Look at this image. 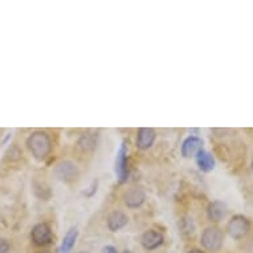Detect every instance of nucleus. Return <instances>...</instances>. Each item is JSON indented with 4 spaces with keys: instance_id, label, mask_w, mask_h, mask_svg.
Here are the masks:
<instances>
[{
    "instance_id": "f257e3e1",
    "label": "nucleus",
    "mask_w": 253,
    "mask_h": 253,
    "mask_svg": "<svg viewBox=\"0 0 253 253\" xmlns=\"http://www.w3.org/2000/svg\"><path fill=\"white\" fill-rule=\"evenodd\" d=\"M27 145H28L29 151L39 161L44 159L52 149L50 137L45 131H35L34 134H31L27 141Z\"/></svg>"
},
{
    "instance_id": "f03ea898",
    "label": "nucleus",
    "mask_w": 253,
    "mask_h": 253,
    "mask_svg": "<svg viewBox=\"0 0 253 253\" xmlns=\"http://www.w3.org/2000/svg\"><path fill=\"white\" fill-rule=\"evenodd\" d=\"M223 240H224V235L216 227H208L202 235V245L204 249H207L210 252H219L221 247H223Z\"/></svg>"
},
{
    "instance_id": "7ed1b4c3",
    "label": "nucleus",
    "mask_w": 253,
    "mask_h": 253,
    "mask_svg": "<svg viewBox=\"0 0 253 253\" xmlns=\"http://www.w3.org/2000/svg\"><path fill=\"white\" fill-rule=\"evenodd\" d=\"M251 231L249 220L243 215H235L227 223V232L233 239H241Z\"/></svg>"
},
{
    "instance_id": "20e7f679",
    "label": "nucleus",
    "mask_w": 253,
    "mask_h": 253,
    "mask_svg": "<svg viewBox=\"0 0 253 253\" xmlns=\"http://www.w3.org/2000/svg\"><path fill=\"white\" fill-rule=\"evenodd\" d=\"M114 170H116L118 182L124 183L127 179L129 172H127V146H126V142H122L120 149L117 151Z\"/></svg>"
},
{
    "instance_id": "39448f33",
    "label": "nucleus",
    "mask_w": 253,
    "mask_h": 253,
    "mask_svg": "<svg viewBox=\"0 0 253 253\" xmlns=\"http://www.w3.org/2000/svg\"><path fill=\"white\" fill-rule=\"evenodd\" d=\"M31 237H32V241H34L36 245H49L53 240V236H52V231H50L49 225L46 223H39L32 228V232H31Z\"/></svg>"
},
{
    "instance_id": "423d86ee",
    "label": "nucleus",
    "mask_w": 253,
    "mask_h": 253,
    "mask_svg": "<svg viewBox=\"0 0 253 253\" xmlns=\"http://www.w3.org/2000/svg\"><path fill=\"white\" fill-rule=\"evenodd\" d=\"M54 174L62 182H73L79 176V169L72 162H61L54 169Z\"/></svg>"
},
{
    "instance_id": "0eeeda50",
    "label": "nucleus",
    "mask_w": 253,
    "mask_h": 253,
    "mask_svg": "<svg viewBox=\"0 0 253 253\" xmlns=\"http://www.w3.org/2000/svg\"><path fill=\"white\" fill-rule=\"evenodd\" d=\"M203 147V141L199 137H188L184 139L182 145V155L184 158L195 157Z\"/></svg>"
},
{
    "instance_id": "6e6552de",
    "label": "nucleus",
    "mask_w": 253,
    "mask_h": 253,
    "mask_svg": "<svg viewBox=\"0 0 253 253\" xmlns=\"http://www.w3.org/2000/svg\"><path fill=\"white\" fill-rule=\"evenodd\" d=\"M146 199V194L142 191L141 188H130L129 191L125 192L124 202L125 204L130 208H137L143 204Z\"/></svg>"
},
{
    "instance_id": "1a4fd4ad",
    "label": "nucleus",
    "mask_w": 253,
    "mask_h": 253,
    "mask_svg": "<svg viewBox=\"0 0 253 253\" xmlns=\"http://www.w3.org/2000/svg\"><path fill=\"white\" fill-rule=\"evenodd\" d=\"M163 235L157 231H147L142 235L141 237V244L143 245V248L147 251H153L157 249L159 245H162L163 243Z\"/></svg>"
},
{
    "instance_id": "9d476101",
    "label": "nucleus",
    "mask_w": 253,
    "mask_h": 253,
    "mask_svg": "<svg viewBox=\"0 0 253 253\" xmlns=\"http://www.w3.org/2000/svg\"><path fill=\"white\" fill-rule=\"evenodd\" d=\"M155 141V131L150 127H141L138 130L137 135V146L139 149L146 150L150 149Z\"/></svg>"
},
{
    "instance_id": "9b49d317",
    "label": "nucleus",
    "mask_w": 253,
    "mask_h": 253,
    "mask_svg": "<svg viewBox=\"0 0 253 253\" xmlns=\"http://www.w3.org/2000/svg\"><path fill=\"white\" fill-rule=\"evenodd\" d=\"M196 163L203 172H210L215 167V158L206 150H200L199 153L196 154Z\"/></svg>"
},
{
    "instance_id": "f8f14e48",
    "label": "nucleus",
    "mask_w": 253,
    "mask_h": 253,
    "mask_svg": "<svg viewBox=\"0 0 253 253\" xmlns=\"http://www.w3.org/2000/svg\"><path fill=\"white\" fill-rule=\"evenodd\" d=\"M127 221H129V219H127V216L125 215L124 212L114 211L108 217V228L112 232H117L118 229L124 228L125 225L127 224Z\"/></svg>"
},
{
    "instance_id": "ddd939ff",
    "label": "nucleus",
    "mask_w": 253,
    "mask_h": 253,
    "mask_svg": "<svg viewBox=\"0 0 253 253\" xmlns=\"http://www.w3.org/2000/svg\"><path fill=\"white\" fill-rule=\"evenodd\" d=\"M227 212H228V208L221 202H213L208 207V216L212 221H220L223 217H225Z\"/></svg>"
},
{
    "instance_id": "4468645a",
    "label": "nucleus",
    "mask_w": 253,
    "mask_h": 253,
    "mask_svg": "<svg viewBox=\"0 0 253 253\" xmlns=\"http://www.w3.org/2000/svg\"><path fill=\"white\" fill-rule=\"evenodd\" d=\"M77 236H79V232H77V229L72 228L69 229L67 232V235L64 236V240H62L61 244V253H69L73 249L76 244V240H77Z\"/></svg>"
},
{
    "instance_id": "2eb2a0df",
    "label": "nucleus",
    "mask_w": 253,
    "mask_h": 253,
    "mask_svg": "<svg viewBox=\"0 0 253 253\" xmlns=\"http://www.w3.org/2000/svg\"><path fill=\"white\" fill-rule=\"evenodd\" d=\"M97 142V137H94V134H84L83 137L80 138L79 146L83 150H91L94 149Z\"/></svg>"
},
{
    "instance_id": "dca6fc26",
    "label": "nucleus",
    "mask_w": 253,
    "mask_h": 253,
    "mask_svg": "<svg viewBox=\"0 0 253 253\" xmlns=\"http://www.w3.org/2000/svg\"><path fill=\"white\" fill-rule=\"evenodd\" d=\"M9 243L5 239H0V253H8Z\"/></svg>"
},
{
    "instance_id": "f3484780",
    "label": "nucleus",
    "mask_w": 253,
    "mask_h": 253,
    "mask_svg": "<svg viewBox=\"0 0 253 253\" xmlns=\"http://www.w3.org/2000/svg\"><path fill=\"white\" fill-rule=\"evenodd\" d=\"M102 253H117V249L114 247H112V245H108V247H105L102 249Z\"/></svg>"
},
{
    "instance_id": "a211bd4d",
    "label": "nucleus",
    "mask_w": 253,
    "mask_h": 253,
    "mask_svg": "<svg viewBox=\"0 0 253 253\" xmlns=\"http://www.w3.org/2000/svg\"><path fill=\"white\" fill-rule=\"evenodd\" d=\"M188 253H204V252H202V251H199V249H192V251H190Z\"/></svg>"
},
{
    "instance_id": "6ab92c4d",
    "label": "nucleus",
    "mask_w": 253,
    "mask_h": 253,
    "mask_svg": "<svg viewBox=\"0 0 253 253\" xmlns=\"http://www.w3.org/2000/svg\"><path fill=\"white\" fill-rule=\"evenodd\" d=\"M122 253H133V252H130V251H124Z\"/></svg>"
},
{
    "instance_id": "aec40b11",
    "label": "nucleus",
    "mask_w": 253,
    "mask_h": 253,
    "mask_svg": "<svg viewBox=\"0 0 253 253\" xmlns=\"http://www.w3.org/2000/svg\"><path fill=\"white\" fill-rule=\"evenodd\" d=\"M38 253H48V252H38Z\"/></svg>"
},
{
    "instance_id": "412c9836",
    "label": "nucleus",
    "mask_w": 253,
    "mask_h": 253,
    "mask_svg": "<svg viewBox=\"0 0 253 253\" xmlns=\"http://www.w3.org/2000/svg\"><path fill=\"white\" fill-rule=\"evenodd\" d=\"M252 170H253V161H252Z\"/></svg>"
},
{
    "instance_id": "4be33fe9",
    "label": "nucleus",
    "mask_w": 253,
    "mask_h": 253,
    "mask_svg": "<svg viewBox=\"0 0 253 253\" xmlns=\"http://www.w3.org/2000/svg\"><path fill=\"white\" fill-rule=\"evenodd\" d=\"M80 253H86V252H80Z\"/></svg>"
}]
</instances>
